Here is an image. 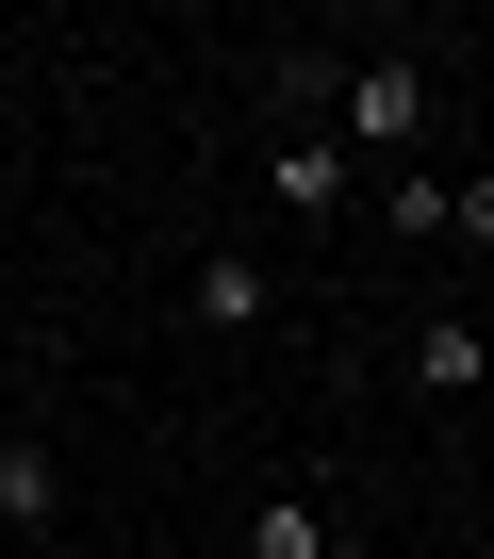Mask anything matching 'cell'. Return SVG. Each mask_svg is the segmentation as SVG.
Segmentation results:
<instances>
[{
	"mask_svg": "<svg viewBox=\"0 0 494 559\" xmlns=\"http://www.w3.org/2000/svg\"><path fill=\"white\" fill-rule=\"evenodd\" d=\"M412 132H428V67L396 50V67H363V83H346V148H379V165H396Z\"/></svg>",
	"mask_w": 494,
	"mask_h": 559,
	"instance_id": "6da1fadb",
	"label": "cell"
},
{
	"mask_svg": "<svg viewBox=\"0 0 494 559\" xmlns=\"http://www.w3.org/2000/svg\"><path fill=\"white\" fill-rule=\"evenodd\" d=\"M181 330H264V263H247V247H198L181 263Z\"/></svg>",
	"mask_w": 494,
	"mask_h": 559,
	"instance_id": "7a4b0ae2",
	"label": "cell"
},
{
	"mask_svg": "<svg viewBox=\"0 0 494 559\" xmlns=\"http://www.w3.org/2000/svg\"><path fill=\"white\" fill-rule=\"evenodd\" d=\"M264 198H281V214H346V198H363V165H346L330 132H297V148H264Z\"/></svg>",
	"mask_w": 494,
	"mask_h": 559,
	"instance_id": "3957f363",
	"label": "cell"
},
{
	"mask_svg": "<svg viewBox=\"0 0 494 559\" xmlns=\"http://www.w3.org/2000/svg\"><path fill=\"white\" fill-rule=\"evenodd\" d=\"M412 379H428V395H478V379H494V330H478V313H428V330H412Z\"/></svg>",
	"mask_w": 494,
	"mask_h": 559,
	"instance_id": "277c9868",
	"label": "cell"
},
{
	"mask_svg": "<svg viewBox=\"0 0 494 559\" xmlns=\"http://www.w3.org/2000/svg\"><path fill=\"white\" fill-rule=\"evenodd\" d=\"M67 510V477H50V444H17V428H0V526H50Z\"/></svg>",
	"mask_w": 494,
	"mask_h": 559,
	"instance_id": "5b68a950",
	"label": "cell"
},
{
	"mask_svg": "<svg viewBox=\"0 0 494 559\" xmlns=\"http://www.w3.org/2000/svg\"><path fill=\"white\" fill-rule=\"evenodd\" d=\"M247 559H363V543H330L297 493H264V510H247Z\"/></svg>",
	"mask_w": 494,
	"mask_h": 559,
	"instance_id": "8992f818",
	"label": "cell"
},
{
	"mask_svg": "<svg viewBox=\"0 0 494 559\" xmlns=\"http://www.w3.org/2000/svg\"><path fill=\"white\" fill-rule=\"evenodd\" d=\"M445 230H461V247H494V181H445Z\"/></svg>",
	"mask_w": 494,
	"mask_h": 559,
	"instance_id": "52a82bcc",
	"label": "cell"
}]
</instances>
